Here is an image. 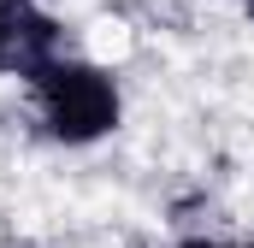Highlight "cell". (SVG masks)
<instances>
[{"label":"cell","mask_w":254,"mask_h":248,"mask_svg":"<svg viewBox=\"0 0 254 248\" xmlns=\"http://www.w3.org/2000/svg\"><path fill=\"white\" fill-rule=\"evenodd\" d=\"M60 24L36 0H0V77L36 83L48 65L60 60Z\"/></svg>","instance_id":"cell-2"},{"label":"cell","mask_w":254,"mask_h":248,"mask_svg":"<svg viewBox=\"0 0 254 248\" xmlns=\"http://www.w3.org/2000/svg\"><path fill=\"white\" fill-rule=\"evenodd\" d=\"M178 248H254V243H213V237H190V243H178Z\"/></svg>","instance_id":"cell-3"},{"label":"cell","mask_w":254,"mask_h":248,"mask_svg":"<svg viewBox=\"0 0 254 248\" xmlns=\"http://www.w3.org/2000/svg\"><path fill=\"white\" fill-rule=\"evenodd\" d=\"M30 89H36L42 130H48L60 148H89V142L113 136L119 119H125V95H119L113 71L95 65V60H71V54H60Z\"/></svg>","instance_id":"cell-1"}]
</instances>
